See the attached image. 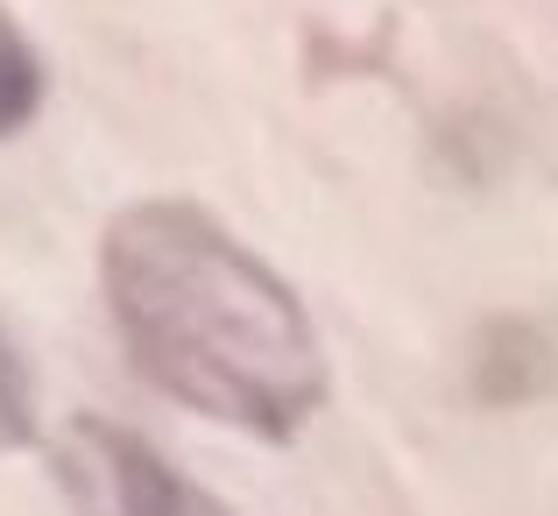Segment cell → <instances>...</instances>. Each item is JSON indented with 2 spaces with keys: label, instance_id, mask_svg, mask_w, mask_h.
Wrapping results in <instances>:
<instances>
[{
  "label": "cell",
  "instance_id": "cell-1",
  "mask_svg": "<svg viewBox=\"0 0 558 516\" xmlns=\"http://www.w3.org/2000/svg\"><path fill=\"white\" fill-rule=\"evenodd\" d=\"M99 290L128 361L184 410L269 446L318 418L332 375L312 312L205 205L142 199L113 213Z\"/></svg>",
  "mask_w": 558,
  "mask_h": 516
},
{
  "label": "cell",
  "instance_id": "cell-4",
  "mask_svg": "<svg viewBox=\"0 0 558 516\" xmlns=\"http://www.w3.org/2000/svg\"><path fill=\"white\" fill-rule=\"evenodd\" d=\"M36 439V382H28V361L14 353V340L0 333V453L28 446Z\"/></svg>",
  "mask_w": 558,
  "mask_h": 516
},
{
  "label": "cell",
  "instance_id": "cell-2",
  "mask_svg": "<svg viewBox=\"0 0 558 516\" xmlns=\"http://www.w3.org/2000/svg\"><path fill=\"white\" fill-rule=\"evenodd\" d=\"M50 467L71 516H233L142 432L93 418V410L64 418V432L50 439Z\"/></svg>",
  "mask_w": 558,
  "mask_h": 516
},
{
  "label": "cell",
  "instance_id": "cell-3",
  "mask_svg": "<svg viewBox=\"0 0 558 516\" xmlns=\"http://www.w3.org/2000/svg\"><path fill=\"white\" fill-rule=\"evenodd\" d=\"M36 107H43V57L28 50L22 22L0 8V142L22 135L36 121Z\"/></svg>",
  "mask_w": 558,
  "mask_h": 516
}]
</instances>
